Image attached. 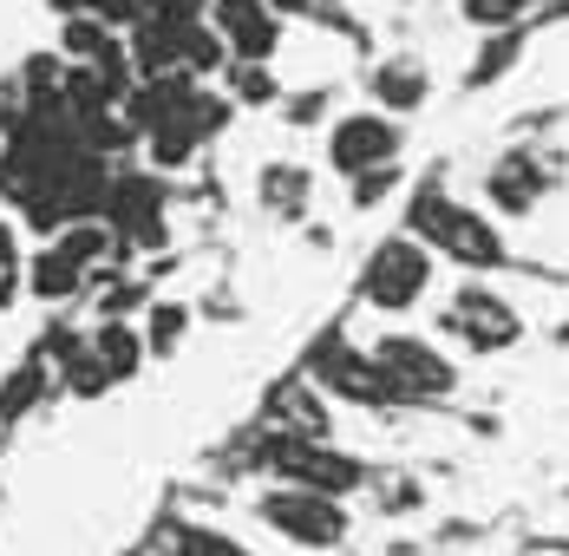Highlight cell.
<instances>
[{"label":"cell","mask_w":569,"mask_h":556,"mask_svg":"<svg viewBox=\"0 0 569 556\" xmlns=\"http://www.w3.org/2000/svg\"><path fill=\"white\" fill-rule=\"evenodd\" d=\"M412 236H419L426 249H439L446 262H458V269H498V262H505L498 222H485L478 210H465V203L439 197V190H426V197L412 203Z\"/></svg>","instance_id":"1"},{"label":"cell","mask_w":569,"mask_h":556,"mask_svg":"<svg viewBox=\"0 0 569 556\" xmlns=\"http://www.w3.org/2000/svg\"><path fill=\"white\" fill-rule=\"evenodd\" d=\"M432 288V249L419 236H393L367 256V276H360V295L387 315H406L419 295Z\"/></svg>","instance_id":"2"},{"label":"cell","mask_w":569,"mask_h":556,"mask_svg":"<svg viewBox=\"0 0 569 556\" xmlns=\"http://www.w3.org/2000/svg\"><path fill=\"white\" fill-rule=\"evenodd\" d=\"M256 510H262L269 530H282L288 544H301V550H335L347 537L341 498H321V492H301V485H276Z\"/></svg>","instance_id":"3"},{"label":"cell","mask_w":569,"mask_h":556,"mask_svg":"<svg viewBox=\"0 0 569 556\" xmlns=\"http://www.w3.org/2000/svg\"><path fill=\"white\" fill-rule=\"evenodd\" d=\"M269 465L282 471L288 485H301V492H321V498H347V492H360V458H347L335 451L328 439H276L269 445Z\"/></svg>","instance_id":"4"},{"label":"cell","mask_w":569,"mask_h":556,"mask_svg":"<svg viewBox=\"0 0 569 556\" xmlns=\"http://www.w3.org/2000/svg\"><path fill=\"white\" fill-rule=\"evenodd\" d=\"M446 334L465 340L471 354H498V347H517L523 321H517V308L498 288H458L452 308H446Z\"/></svg>","instance_id":"5"},{"label":"cell","mask_w":569,"mask_h":556,"mask_svg":"<svg viewBox=\"0 0 569 556\" xmlns=\"http://www.w3.org/2000/svg\"><path fill=\"white\" fill-rule=\"evenodd\" d=\"M380 374L393 380V399H439L452 393V360L432 347V340H412V334H387L373 347Z\"/></svg>","instance_id":"6"},{"label":"cell","mask_w":569,"mask_h":556,"mask_svg":"<svg viewBox=\"0 0 569 556\" xmlns=\"http://www.w3.org/2000/svg\"><path fill=\"white\" fill-rule=\"evenodd\" d=\"M393 151H399V125L380 118V111H353L328 138V165L341 170V177H353V183L373 177V170H393Z\"/></svg>","instance_id":"7"},{"label":"cell","mask_w":569,"mask_h":556,"mask_svg":"<svg viewBox=\"0 0 569 556\" xmlns=\"http://www.w3.org/2000/svg\"><path fill=\"white\" fill-rule=\"evenodd\" d=\"M106 222H112L118 242H164V183H158V177H144V170L112 177Z\"/></svg>","instance_id":"8"},{"label":"cell","mask_w":569,"mask_h":556,"mask_svg":"<svg viewBox=\"0 0 569 556\" xmlns=\"http://www.w3.org/2000/svg\"><path fill=\"white\" fill-rule=\"evenodd\" d=\"M210 27L229 40V59H249V66H262L276 53V40H282V13L269 0H217Z\"/></svg>","instance_id":"9"},{"label":"cell","mask_w":569,"mask_h":556,"mask_svg":"<svg viewBox=\"0 0 569 556\" xmlns=\"http://www.w3.org/2000/svg\"><path fill=\"white\" fill-rule=\"evenodd\" d=\"M315 380L335 387L341 399H360V406H387V399H393V380L380 374V360H373V354H353L347 340H328V347L315 354Z\"/></svg>","instance_id":"10"},{"label":"cell","mask_w":569,"mask_h":556,"mask_svg":"<svg viewBox=\"0 0 569 556\" xmlns=\"http://www.w3.org/2000/svg\"><path fill=\"white\" fill-rule=\"evenodd\" d=\"M86 276H92V269H86L59 236H53V249H40V256L27 262V288H33L40 301H66V295H79V281Z\"/></svg>","instance_id":"11"},{"label":"cell","mask_w":569,"mask_h":556,"mask_svg":"<svg viewBox=\"0 0 569 556\" xmlns=\"http://www.w3.org/2000/svg\"><path fill=\"white\" fill-rule=\"evenodd\" d=\"M537 190H543V170H537V158H523V151H511L505 165L491 170V203L498 210H530Z\"/></svg>","instance_id":"12"},{"label":"cell","mask_w":569,"mask_h":556,"mask_svg":"<svg viewBox=\"0 0 569 556\" xmlns=\"http://www.w3.org/2000/svg\"><path fill=\"white\" fill-rule=\"evenodd\" d=\"M92 354H99V367H106L112 380H131V374H138V360H144V334H131L124 321H99Z\"/></svg>","instance_id":"13"},{"label":"cell","mask_w":569,"mask_h":556,"mask_svg":"<svg viewBox=\"0 0 569 556\" xmlns=\"http://www.w3.org/2000/svg\"><path fill=\"white\" fill-rule=\"evenodd\" d=\"M276 419L295 426L288 439H321V433H328V413H321V399H315L308 387H282L276 393Z\"/></svg>","instance_id":"14"},{"label":"cell","mask_w":569,"mask_h":556,"mask_svg":"<svg viewBox=\"0 0 569 556\" xmlns=\"http://www.w3.org/2000/svg\"><path fill=\"white\" fill-rule=\"evenodd\" d=\"M373 92H380L393 111H412L419 99H426V72H419L412 59H393V66H380V72H373Z\"/></svg>","instance_id":"15"},{"label":"cell","mask_w":569,"mask_h":556,"mask_svg":"<svg viewBox=\"0 0 569 556\" xmlns=\"http://www.w3.org/2000/svg\"><path fill=\"white\" fill-rule=\"evenodd\" d=\"M53 7L66 13V20H79V13H92V20H106V27H144L158 0H53Z\"/></svg>","instance_id":"16"},{"label":"cell","mask_w":569,"mask_h":556,"mask_svg":"<svg viewBox=\"0 0 569 556\" xmlns=\"http://www.w3.org/2000/svg\"><path fill=\"white\" fill-rule=\"evenodd\" d=\"M40 393H47V360H27V367L0 387V433H7V426H13L33 399H40Z\"/></svg>","instance_id":"17"},{"label":"cell","mask_w":569,"mask_h":556,"mask_svg":"<svg viewBox=\"0 0 569 556\" xmlns=\"http://www.w3.org/2000/svg\"><path fill=\"white\" fill-rule=\"evenodd\" d=\"M262 203L295 217V210L308 203V170H295V165H269V170H262Z\"/></svg>","instance_id":"18"},{"label":"cell","mask_w":569,"mask_h":556,"mask_svg":"<svg viewBox=\"0 0 569 556\" xmlns=\"http://www.w3.org/2000/svg\"><path fill=\"white\" fill-rule=\"evenodd\" d=\"M190 328V315H183V301H158L151 308V321H144V347H158V354H171L177 340Z\"/></svg>","instance_id":"19"},{"label":"cell","mask_w":569,"mask_h":556,"mask_svg":"<svg viewBox=\"0 0 569 556\" xmlns=\"http://www.w3.org/2000/svg\"><path fill=\"white\" fill-rule=\"evenodd\" d=\"M229 92H236L242 106H269V99H276V79H269V66L236 59V66H229Z\"/></svg>","instance_id":"20"},{"label":"cell","mask_w":569,"mask_h":556,"mask_svg":"<svg viewBox=\"0 0 569 556\" xmlns=\"http://www.w3.org/2000/svg\"><path fill=\"white\" fill-rule=\"evenodd\" d=\"M177 556H249L236 537H217V530H177Z\"/></svg>","instance_id":"21"},{"label":"cell","mask_w":569,"mask_h":556,"mask_svg":"<svg viewBox=\"0 0 569 556\" xmlns=\"http://www.w3.org/2000/svg\"><path fill=\"white\" fill-rule=\"evenodd\" d=\"M523 0H465V20L471 27H517Z\"/></svg>","instance_id":"22"},{"label":"cell","mask_w":569,"mask_h":556,"mask_svg":"<svg viewBox=\"0 0 569 556\" xmlns=\"http://www.w3.org/2000/svg\"><path fill=\"white\" fill-rule=\"evenodd\" d=\"M203 7H217V0H158L151 13H164V20H203Z\"/></svg>","instance_id":"23"},{"label":"cell","mask_w":569,"mask_h":556,"mask_svg":"<svg viewBox=\"0 0 569 556\" xmlns=\"http://www.w3.org/2000/svg\"><path fill=\"white\" fill-rule=\"evenodd\" d=\"M276 13H315V0H269Z\"/></svg>","instance_id":"24"}]
</instances>
